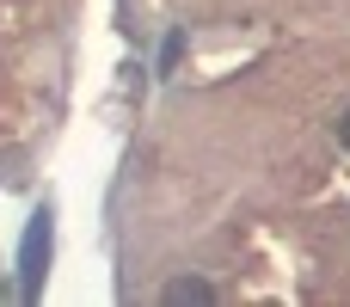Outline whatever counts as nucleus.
<instances>
[{
	"label": "nucleus",
	"instance_id": "1",
	"mask_svg": "<svg viewBox=\"0 0 350 307\" xmlns=\"http://www.w3.org/2000/svg\"><path fill=\"white\" fill-rule=\"evenodd\" d=\"M49 246H55V215L37 209L25 222V240H18V295L37 302L43 295V277H49Z\"/></svg>",
	"mask_w": 350,
	"mask_h": 307
},
{
	"label": "nucleus",
	"instance_id": "2",
	"mask_svg": "<svg viewBox=\"0 0 350 307\" xmlns=\"http://www.w3.org/2000/svg\"><path fill=\"white\" fill-rule=\"evenodd\" d=\"M166 302H172V307H185V302L209 307V302H215V289H209L203 277H178V283H166Z\"/></svg>",
	"mask_w": 350,
	"mask_h": 307
},
{
	"label": "nucleus",
	"instance_id": "3",
	"mask_svg": "<svg viewBox=\"0 0 350 307\" xmlns=\"http://www.w3.org/2000/svg\"><path fill=\"white\" fill-rule=\"evenodd\" d=\"M338 142H345V148H350V111H345V117H338Z\"/></svg>",
	"mask_w": 350,
	"mask_h": 307
}]
</instances>
